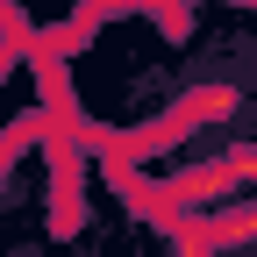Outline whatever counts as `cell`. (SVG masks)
<instances>
[{
	"mask_svg": "<svg viewBox=\"0 0 257 257\" xmlns=\"http://www.w3.org/2000/svg\"><path fill=\"white\" fill-rule=\"evenodd\" d=\"M257 243V207H229V214H179L172 229V257H221Z\"/></svg>",
	"mask_w": 257,
	"mask_h": 257,
	"instance_id": "cell-2",
	"label": "cell"
},
{
	"mask_svg": "<svg viewBox=\"0 0 257 257\" xmlns=\"http://www.w3.org/2000/svg\"><path fill=\"white\" fill-rule=\"evenodd\" d=\"M257 179V143L250 150H229V157H207V165H186L172 179H157V200L179 207V214H207L221 200H236V193Z\"/></svg>",
	"mask_w": 257,
	"mask_h": 257,
	"instance_id": "cell-1",
	"label": "cell"
}]
</instances>
